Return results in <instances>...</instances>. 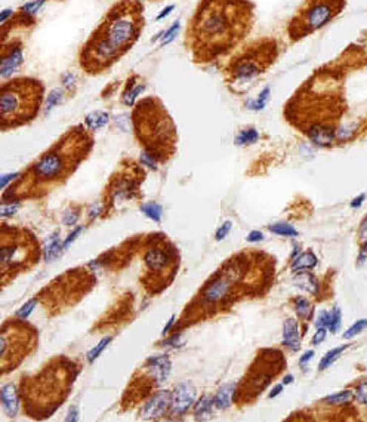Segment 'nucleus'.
<instances>
[{"label":"nucleus","mask_w":367,"mask_h":422,"mask_svg":"<svg viewBox=\"0 0 367 422\" xmlns=\"http://www.w3.org/2000/svg\"><path fill=\"white\" fill-rule=\"evenodd\" d=\"M252 9L245 0H206L188 27L186 40L197 58L227 51L250 28Z\"/></svg>","instance_id":"f257e3e1"},{"label":"nucleus","mask_w":367,"mask_h":422,"mask_svg":"<svg viewBox=\"0 0 367 422\" xmlns=\"http://www.w3.org/2000/svg\"><path fill=\"white\" fill-rule=\"evenodd\" d=\"M142 27L144 15L139 1L123 0L114 4L85 43L80 65L88 73L110 68L136 42Z\"/></svg>","instance_id":"f03ea898"},{"label":"nucleus","mask_w":367,"mask_h":422,"mask_svg":"<svg viewBox=\"0 0 367 422\" xmlns=\"http://www.w3.org/2000/svg\"><path fill=\"white\" fill-rule=\"evenodd\" d=\"M133 123L136 135L148 153L162 160L172 156L177 130L169 114L156 98H147L138 104L133 113Z\"/></svg>","instance_id":"7ed1b4c3"},{"label":"nucleus","mask_w":367,"mask_h":422,"mask_svg":"<svg viewBox=\"0 0 367 422\" xmlns=\"http://www.w3.org/2000/svg\"><path fill=\"white\" fill-rule=\"evenodd\" d=\"M89 136L74 129L67 133L51 151L43 154L33 166L34 178L39 181L57 182L70 175L73 168L82 160L89 150Z\"/></svg>","instance_id":"20e7f679"},{"label":"nucleus","mask_w":367,"mask_h":422,"mask_svg":"<svg viewBox=\"0 0 367 422\" xmlns=\"http://www.w3.org/2000/svg\"><path fill=\"white\" fill-rule=\"evenodd\" d=\"M43 88L34 79H15L1 88L0 117L1 127H15L33 120L42 104Z\"/></svg>","instance_id":"39448f33"},{"label":"nucleus","mask_w":367,"mask_h":422,"mask_svg":"<svg viewBox=\"0 0 367 422\" xmlns=\"http://www.w3.org/2000/svg\"><path fill=\"white\" fill-rule=\"evenodd\" d=\"M344 0H306L290 22L289 31L292 37H304L333 19L344 7Z\"/></svg>","instance_id":"423d86ee"},{"label":"nucleus","mask_w":367,"mask_h":422,"mask_svg":"<svg viewBox=\"0 0 367 422\" xmlns=\"http://www.w3.org/2000/svg\"><path fill=\"white\" fill-rule=\"evenodd\" d=\"M34 344L33 330L24 327L18 323L6 324L1 330L0 339V356H1V372L6 373L28 354Z\"/></svg>","instance_id":"0eeeda50"},{"label":"nucleus","mask_w":367,"mask_h":422,"mask_svg":"<svg viewBox=\"0 0 367 422\" xmlns=\"http://www.w3.org/2000/svg\"><path fill=\"white\" fill-rule=\"evenodd\" d=\"M12 234L6 236V233L3 231L1 249H0V261H1L3 273L6 271L7 267L15 268L18 265H22L25 261L37 259V243H34L30 237H25L24 234H16V236Z\"/></svg>","instance_id":"6e6552de"},{"label":"nucleus","mask_w":367,"mask_h":422,"mask_svg":"<svg viewBox=\"0 0 367 422\" xmlns=\"http://www.w3.org/2000/svg\"><path fill=\"white\" fill-rule=\"evenodd\" d=\"M275 45L258 46L256 49H249L246 54L237 58L233 65V76L239 82H247L262 73V70L274 60Z\"/></svg>","instance_id":"1a4fd4ad"},{"label":"nucleus","mask_w":367,"mask_h":422,"mask_svg":"<svg viewBox=\"0 0 367 422\" xmlns=\"http://www.w3.org/2000/svg\"><path fill=\"white\" fill-rule=\"evenodd\" d=\"M245 268L240 262L233 261L230 262L224 273L218 274L204 289L203 295H201V302L204 305H216L224 302L227 298L231 297L233 292V286L242 280V277L245 276Z\"/></svg>","instance_id":"9d476101"},{"label":"nucleus","mask_w":367,"mask_h":422,"mask_svg":"<svg viewBox=\"0 0 367 422\" xmlns=\"http://www.w3.org/2000/svg\"><path fill=\"white\" fill-rule=\"evenodd\" d=\"M171 406H172V393L159 391L145 403V406L141 411V417L144 420H157L163 417Z\"/></svg>","instance_id":"9b49d317"},{"label":"nucleus","mask_w":367,"mask_h":422,"mask_svg":"<svg viewBox=\"0 0 367 422\" xmlns=\"http://www.w3.org/2000/svg\"><path fill=\"white\" fill-rule=\"evenodd\" d=\"M195 388L191 382L185 381L181 382L180 385H177L174 394H172V414L174 415H183L185 414L189 406L194 403L195 400Z\"/></svg>","instance_id":"f8f14e48"},{"label":"nucleus","mask_w":367,"mask_h":422,"mask_svg":"<svg viewBox=\"0 0 367 422\" xmlns=\"http://www.w3.org/2000/svg\"><path fill=\"white\" fill-rule=\"evenodd\" d=\"M22 62V49L19 45H10L3 48L1 52V64H0V76L7 77L18 70Z\"/></svg>","instance_id":"ddd939ff"},{"label":"nucleus","mask_w":367,"mask_h":422,"mask_svg":"<svg viewBox=\"0 0 367 422\" xmlns=\"http://www.w3.org/2000/svg\"><path fill=\"white\" fill-rule=\"evenodd\" d=\"M145 367L151 378L156 379V384H163L171 373V360L168 356H154L148 359Z\"/></svg>","instance_id":"4468645a"},{"label":"nucleus","mask_w":367,"mask_h":422,"mask_svg":"<svg viewBox=\"0 0 367 422\" xmlns=\"http://www.w3.org/2000/svg\"><path fill=\"white\" fill-rule=\"evenodd\" d=\"M308 136L318 145H330L335 139V127L327 123H314L308 127Z\"/></svg>","instance_id":"2eb2a0df"},{"label":"nucleus","mask_w":367,"mask_h":422,"mask_svg":"<svg viewBox=\"0 0 367 422\" xmlns=\"http://www.w3.org/2000/svg\"><path fill=\"white\" fill-rule=\"evenodd\" d=\"M144 261H145V265L148 267L150 271L160 273V271H163L169 265L171 258H169V253L165 249L153 247V249L147 250L145 256H144Z\"/></svg>","instance_id":"dca6fc26"},{"label":"nucleus","mask_w":367,"mask_h":422,"mask_svg":"<svg viewBox=\"0 0 367 422\" xmlns=\"http://www.w3.org/2000/svg\"><path fill=\"white\" fill-rule=\"evenodd\" d=\"M0 400H1V406H3V411L6 412V415L10 417V418L16 417L18 409H19V400H18V394H16L13 384H7V385L1 387Z\"/></svg>","instance_id":"f3484780"},{"label":"nucleus","mask_w":367,"mask_h":422,"mask_svg":"<svg viewBox=\"0 0 367 422\" xmlns=\"http://www.w3.org/2000/svg\"><path fill=\"white\" fill-rule=\"evenodd\" d=\"M283 344L292 350L298 351L301 348V333H299V326L298 321L293 318H287L283 326Z\"/></svg>","instance_id":"a211bd4d"},{"label":"nucleus","mask_w":367,"mask_h":422,"mask_svg":"<svg viewBox=\"0 0 367 422\" xmlns=\"http://www.w3.org/2000/svg\"><path fill=\"white\" fill-rule=\"evenodd\" d=\"M236 393V384H225L224 387H221L216 393V396L213 397V403L218 409H227L231 405L233 396Z\"/></svg>","instance_id":"6ab92c4d"},{"label":"nucleus","mask_w":367,"mask_h":422,"mask_svg":"<svg viewBox=\"0 0 367 422\" xmlns=\"http://www.w3.org/2000/svg\"><path fill=\"white\" fill-rule=\"evenodd\" d=\"M295 285L312 295L318 292V286H320L318 280L311 273H304V271H298V276L295 277Z\"/></svg>","instance_id":"aec40b11"},{"label":"nucleus","mask_w":367,"mask_h":422,"mask_svg":"<svg viewBox=\"0 0 367 422\" xmlns=\"http://www.w3.org/2000/svg\"><path fill=\"white\" fill-rule=\"evenodd\" d=\"M317 256L312 252H305L302 255H299L296 259H293L292 262V270L293 271H308L311 268H314L317 265Z\"/></svg>","instance_id":"412c9836"},{"label":"nucleus","mask_w":367,"mask_h":422,"mask_svg":"<svg viewBox=\"0 0 367 422\" xmlns=\"http://www.w3.org/2000/svg\"><path fill=\"white\" fill-rule=\"evenodd\" d=\"M215 406L213 399L209 396H203L194 406V415L197 420H206L212 415V408Z\"/></svg>","instance_id":"4be33fe9"},{"label":"nucleus","mask_w":367,"mask_h":422,"mask_svg":"<svg viewBox=\"0 0 367 422\" xmlns=\"http://www.w3.org/2000/svg\"><path fill=\"white\" fill-rule=\"evenodd\" d=\"M85 121H86V126L91 130H98L108 123V114L104 113V111H95V113H91V114L86 116Z\"/></svg>","instance_id":"5701e85b"},{"label":"nucleus","mask_w":367,"mask_h":422,"mask_svg":"<svg viewBox=\"0 0 367 422\" xmlns=\"http://www.w3.org/2000/svg\"><path fill=\"white\" fill-rule=\"evenodd\" d=\"M347 348H348V345H342V347H336V348L327 351L326 356L321 359V362H320V364H318V369H320V370H324V369H327L329 366H332V364L341 357V354H342Z\"/></svg>","instance_id":"b1692460"},{"label":"nucleus","mask_w":367,"mask_h":422,"mask_svg":"<svg viewBox=\"0 0 367 422\" xmlns=\"http://www.w3.org/2000/svg\"><path fill=\"white\" fill-rule=\"evenodd\" d=\"M354 397L353 391L351 390H344V391H339L336 394H332V396H327L323 403L326 405H335V406H341V405H347L350 403V400Z\"/></svg>","instance_id":"393cba45"},{"label":"nucleus","mask_w":367,"mask_h":422,"mask_svg":"<svg viewBox=\"0 0 367 422\" xmlns=\"http://www.w3.org/2000/svg\"><path fill=\"white\" fill-rule=\"evenodd\" d=\"M61 247H64V246H61V240H60L58 234H54V236L49 239V241L46 243V250H45V258H46V261L55 259V258L60 255V252H61Z\"/></svg>","instance_id":"a878e982"},{"label":"nucleus","mask_w":367,"mask_h":422,"mask_svg":"<svg viewBox=\"0 0 367 422\" xmlns=\"http://www.w3.org/2000/svg\"><path fill=\"white\" fill-rule=\"evenodd\" d=\"M259 139V133L256 129L250 127V129H243L237 133L236 136V144L239 145H247V144H253Z\"/></svg>","instance_id":"bb28decb"},{"label":"nucleus","mask_w":367,"mask_h":422,"mask_svg":"<svg viewBox=\"0 0 367 422\" xmlns=\"http://www.w3.org/2000/svg\"><path fill=\"white\" fill-rule=\"evenodd\" d=\"M295 311H296V314L301 317V318H308V317L311 316L312 305H311V302H309L306 298L299 297V298H296V301H295Z\"/></svg>","instance_id":"cd10ccee"},{"label":"nucleus","mask_w":367,"mask_h":422,"mask_svg":"<svg viewBox=\"0 0 367 422\" xmlns=\"http://www.w3.org/2000/svg\"><path fill=\"white\" fill-rule=\"evenodd\" d=\"M268 230H270L271 233L277 234V236H284V237H295V236H298V230H296V228H293V227L289 225V224H283V222L270 225Z\"/></svg>","instance_id":"c85d7f7f"},{"label":"nucleus","mask_w":367,"mask_h":422,"mask_svg":"<svg viewBox=\"0 0 367 422\" xmlns=\"http://www.w3.org/2000/svg\"><path fill=\"white\" fill-rule=\"evenodd\" d=\"M141 211L144 212L148 218L154 219L156 222H160V219H162L163 211H162V206L157 205V203H145V205L141 206Z\"/></svg>","instance_id":"c756f323"},{"label":"nucleus","mask_w":367,"mask_h":422,"mask_svg":"<svg viewBox=\"0 0 367 422\" xmlns=\"http://www.w3.org/2000/svg\"><path fill=\"white\" fill-rule=\"evenodd\" d=\"M367 327V318H360L357 320L350 329H347V332L344 333V339H351L354 338L356 335H359L360 332H363Z\"/></svg>","instance_id":"7c9ffc66"},{"label":"nucleus","mask_w":367,"mask_h":422,"mask_svg":"<svg viewBox=\"0 0 367 422\" xmlns=\"http://www.w3.org/2000/svg\"><path fill=\"white\" fill-rule=\"evenodd\" d=\"M341 318H342V316H341V310H339L338 307H335V308L329 313V324H327V329H329L332 333H335V332L341 327Z\"/></svg>","instance_id":"2f4dec72"},{"label":"nucleus","mask_w":367,"mask_h":422,"mask_svg":"<svg viewBox=\"0 0 367 422\" xmlns=\"http://www.w3.org/2000/svg\"><path fill=\"white\" fill-rule=\"evenodd\" d=\"M110 342H111V336H107V338L101 339V341L96 344V347H93L91 351L88 353V360L92 363V362H93V360H95V359H96L101 353H102V350H104V348H105Z\"/></svg>","instance_id":"473e14b6"},{"label":"nucleus","mask_w":367,"mask_h":422,"mask_svg":"<svg viewBox=\"0 0 367 422\" xmlns=\"http://www.w3.org/2000/svg\"><path fill=\"white\" fill-rule=\"evenodd\" d=\"M354 399L360 403V405H367V379L360 382L357 387H356V391H354Z\"/></svg>","instance_id":"72a5a7b5"},{"label":"nucleus","mask_w":367,"mask_h":422,"mask_svg":"<svg viewBox=\"0 0 367 422\" xmlns=\"http://www.w3.org/2000/svg\"><path fill=\"white\" fill-rule=\"evenodd\" d=\"M62 98V89H54L49 95H48V101H46V113L51 111L57 104H60Z\"/></svg>","instance_id":"f704fd0d"},{"label":"nucleus","mask_w":367,"mask_h":422,"mask_svg":"<svg viewBox=\"0 0 367 422\" xmlns=\"http://www.w3.org/2000/svg\"><path fill=\"white\" fill-rule=\"evenodd\" d=\"M268 95H270V89H268V88H265V89L259 94L258 100H256V101H253V103L250 104V108H253V110H262V108L265 107L267 100H268Z\"/></svg>","instance_id":"c9c22d12"},{"label":"nucleus","mask_w":367,"mask_h":422,"mask_svg":"<svg viewBox=\"0 0 367 422\" xmlns=\"http://www.w3.org/2000/svg\"><path fill=\"white\" fill-rule=\"evenodd\" d=\"M34 307H36V300L28 301L25 305H22V307L16 311V317H19V318H27V317L31 314V311L34 310Z\"/></svg>","instance_id":"e433bc0d"},{"label":"nucleus","mask_w":367,"mask_h":422,"mask_svg":"<svg viewBox=\"0 0 367 422\" xmlns=\"http://www.w3.org/2000/svg\"><path fill=\"white\" fill-rule=\"evenodd\" d=\"M142 91H144V85H138L133 91L127 92V94L123 97V103H124L126 106H132V104H133V101H135V98L138 97V94H139V92H142Z\"/></svg>","instance_id":"4c0bfd02"},{"label":"nucleus","mask_w":367,"mask_h":422,"mask_svg":"<svg viewBox=\"0 0 367 422\" xmlns=\"http://www.w3.org/2000/svg\"><path fill=\"white\" fill-rule=\"evenodd\" d=\"M178 30H180V22L177 21L166 33H165V36H163V42H162V45H168V43H171L174 39H175V36H177V33H178Z\"/></svg>","instance_id":"58836bf2"},{"label":"nucleus","mask_w":367,"mask_h":422,"mask_svg":"<svg viewBox=\"0 0 367 422\" xmlns=\"http://www.w3.org/2000/svg\"><path fill=\"white\" fill-rule=\"evenodd\" d=\"M141 162H142V163H144L145 166L151 168V169H156V168H157V163H156V159H154V156H153L151 153H148L147 150L141 153Z\"/></svg>","instance_id":"ea45409f"},{"label":"nucleus","mask_w":367,"mask_h":422,"mask_svg":"<svg viewBox=\"0 0 367 422\" xmlns=\"http://www.w3.org/2000/svg\"><path fill=\"white\" fill-rule=\"evenodd\" d=\"M231 227H233V222H231V221L224 222V224L221 225V228L216 231V240H224V239L228 236V233L231 231Z\"/></svg>","instance_id":"a19ab883"},{"label":"nucleus","mask_w":367,"mask_h":422,"mask_svg":"<svg viewBox=\"0 0 367 422\" xmlns=\"http://www.w3.org/2000/svg\"><path fill=\"white\" fill-rule=\"evenodd\" d=\"M19 209V203L18 202H13V203H9V205H6V203H3L1 205V216L4 218V216H9V215H13L15 212Z\"/></svg>","instance_id":"79ce46f5"},{"label":"nucleus","mask_w":367,"mask_h":422,"mask_svg":"<svg viewBox=\"0 0 367 422\" xmlns=\"http://www.w3.org/2000/svg\"><path fill=\"white\" fill-rule=\"evenodd\" d=\"M43 3H45V0H34V1H31V3H27V4L22 7V10H25L27 13H36V12L39 10V7H40Z\"/></svg>","instance_id":"37998d69"},{"label":"nucleus","mask_w":367,"mask_h":422,"mask_svg":"<svg viewBox=\"0 0 367 422\" xmlns=\"http://www.w3.org/2000/svg\"><path fill=\"white\" fill-rule=\"evenodd\" d=\"M324 338H326V327H317V332L312 336V344L318 345L324 341Z\"/></svg>","instance_id":"c03bdc74"},{"label":"nucleus","mask_w":367,"mask_h":422,"mask_svg":"<svg viewBox=\"0 0 367 422\" xmlns=\"http://www.w3.org/2000/svg\"><path fill=\"white\" fill-rule=\"evenodd\" d=\"M367 262V240H365V243L362 244V249H360V253H359V259H357V264L359 265H363Z\"/></svg>","instance_id":"a18cd8bd"},{"label":"nucleus","mask_w":367,"mask_h":422,"mask_svg":"<svg viewBox=\"0 0 367 422\" xmlns=\"http://www.w3.org/2000/svg\"><path fill=\"white\" fill-rule=\"evenodd\" d=\"M327 324H329V313L321 311L317 318V327H327Z\"/></svg>","instance_id":"49530a36"},{"label":"nucleus","mask_w":367,"mask_h":422,"mask_svg":"<svg viewBox=\"0 0 367 422\" xmlns=\"http://www.w3.org/2000/svg\"><path fill=\"white\" fill-rule=\"evenodd\" d=\"M82 231H83V227H79V228H76V230H74V231H73V233H71V234L68 236V239H67V240L64 241V244H62V246H64V249H67V247L70 246V243H71V241H74V240H76V237H77V236H79V234H80Z\"/></svg>","instance_id":"de8ad7c7"},{"label":"nucleus","mask_w":367,"mask_h":422,"mask_svg":"<svg viewBox=\"0 0 367 422\" xmlns=\"http://www.w3.org/2000/svg\"><path fill=\"white\" fill-rule=\"evenodd\" d=\"M262 239H264V234H262L261 231H252V233H249V236H247V241H250V243L261 241Z\"/></svg>","instance_id":"09e8293b"},{"label":"nucleus","mask_w":367,"mask_h":422,"mask_svg":"<svg viewBox=\"0 0 367 422\" xmlns=\"http://www.w3.org/2000/svg\"><path fill=\"white\" fill-rule=\"evenodd\" d=\"M366 200V194H360L357 199H354L353 202H351V208L353 209H357V208H360L362 205H363V202Z\"/></svg>","instance_id":"8fccbe9b"},{"label":"nucleus","mask_w":367,"mask_h":422,"mask_svg":"<svg viewBox=\"0 0 367 422\" xmlns=\"http://www.w3.org/2000/svg\"><path fill=\"white\" fill-rule=\"evenodd\" d=\"M312 357H314V351H312V350L306 351V353H305V354L299 359V364H301V366H305V363H306V362H309Z\"/></svg>","instance_id":"3c124183"},{"label":"nucleus","mask_w":367,"mask_h":422,"mask_svg":"<svg viewBox=\"0 0 367 422\" xmlns=\"http://www.w3.org/2000/svg\"><path fill=\"white\" fill-rule=\"evenodd\" d=\"M359 234H360V239L367 240V216L363 219V222H362V225H360V231H359Z\"/></svg>","instance_id":"603ef678"},{"label":"nucleus","mask_w":367,"mask_h":422,"mask_svg":"<svg viewBox=\"0 0 367 422\" xmlns=\"http://www.w3.org/2000/svg\"><path fill=\"white\" fill-rule=\"evenodd\" d=\"M16 177H18V174H7V175H3V177H1V182H0L1 188H4L6 184H7L9 181H12L13 178H16Z\"/></svg>","instance_id":"864d4df0"},{"label":"nucleus","mask_w":367,"mask_h":422,"mask_svg":"<svg viewBox=\"0 0 367 422\" xmlns=\"http://www.w3.org/2000/svg\"><path fill=\"white\" fill-rule=\"evenodd\" d=\"M281 390H283V385H281V384H278V385H275L274 388H273V391L270 393V397L273 399V397H275V396H278V394L281 393Z\"/></svg>","instance_id":"5fc2aeb1"},{"label":"nucleus","mask_w":367,"mask_h":422,"mask_svg":"<svg viewBox=\"0 0 367 422\" xmlns=\"http://www.w3.org/2000/svg\"><path fill=\"white\" fill-rule=\"evenodd\" d=\"M67 421H77V409L73 408L70 411V417H67Z\"/></svg>","instance_id":"6e6d98bb"},{"label":"nucleus","mask_w":367,"mask_h":422,"mask_svg":"<svg viewBox=\"0 0 367 422\" xmlns=\"http://www.w3.org/2000/svg\"><path fill=\"white\" fill-rule=\"evenodd\" d=\"M172 9H174V6H172V4H171V6H168L166 9H163V10H162V13H160V15L157 16V19H162V18H165V16H166V15H168V13H169V12H171Z\"/></svg>","instance_id":"4d7b16f0"},{"label":"nucleus","mask_w":367,"mask_h":422,"mask_svg":"<svg viewBox=\"0 0 367 422\" xmlns=\"http://www.w3.org/2000/svg\"><path fill=\"white\" fill-rule=\"evenodd\" d=\"M10 13H12V10H9V9L3 10V13H1V16H0V22H4V21H6V18H7Z\"/></svg>","instance_id":"13d9d810"},{"label":"nucleus","mask_w":367,"mask_h":422,"mask_svg":"<svg viewBox=\"0 0 367 422\" xmlns=\"http://www.w3.org/2000/svg\"><path fill=\"white\" fill-rule=\"evenodd\" d=\"M174 320H175V317H171V320H169V323L165 326V329H163V333H166V332H169V329H171V326L174 324Z\"/></svg>","instance_id":"bf43d9fd"},{"label":"nucleus","mask_w":367,"mask_h":422,"mask_svg":"<svg viewBox=\"0 0 367 422\" xmlns=\"http://www.w3.org/2000/svg\"><path fill=\"white\" fill-rule=\"evenodd\" d=\"M293 381V378H292V375H287V376H284V379H283V382H284V385L286 384H290Z\"/></svg>","instance_id":"052dcab7"}]
</instances>
